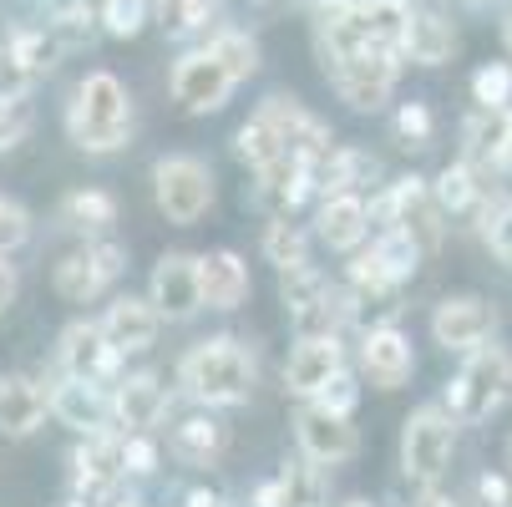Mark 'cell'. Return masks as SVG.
I'll list each match as a JSON object with an SVG mask.
<instances>
[{"instance_id": "6da1fadb", "label": "cell", "mask_w": 512, "mask_h": 507, "mask_svg": "<svg viewBox=\"0 0 512 507\" xmlns=\"http://www.w3.org/2000/svg\"><path fill=\"white\" fill-rule=\"evenodd\" d=\"M66 137L82 153H122L132 142V92L112 71H87L66 107Z\"/></svg>"}, {"instance_id": "7a4b0ae2", "label": "cell", "mask_w": 512, "mask_h": 507, "mask_svg": "<svg viewBox=\"0 0 512 507\" xmlns=\"http://www.w3.org/2000/svg\"><path fill=\"white\" fill-rule=\"evenodd\" d=\"M178 381H183V391H188L198 406H244L249 391H254V355H249V345L234 340V335L198 340V345L183 355Z\"/></svg>"}, {"instance_id": "3957f363", "label": "cell", "mask_w": 512, "mask_h": 507, "mask_svg": "<svg viewBox=\"0 0 512 507\" xmlns=\"http://www.w3.org/2000/svg\"><path fill=\"white\" fill-rule=\"evenodd\" d=\"M507 401H512V350H502L492 340L467 350L462 371L447 381V411L462 426H472V421L497 416Z\"/></svg>"}, {"instance_id": "277c9868", "label": "cell", "mask_w": 512, "mask_h": 507, "mask_svg": "<svg viewBox=\"0 0 512 507\" xmlns=\"http://www.w3.org/2000/svg\"><path fill=\"white\" fill-rule=\"evenodd\" d=\"M371 229L376 234L381 229H406L431 259L447 239V213H442V203H436L426 178H396L391 188H381L371 198Z\"/></svg>"}, {"instance_id": "5b68a950", "label": "cell", "mask_w": 512, "mask_h": 507, "mask_svg": "<svg viewBox=\"0 0 512 507\" xmlns=\"http://www.w3.org/2000/svg\"><path fill=\"white\" fill-rule=\"evenodd\" d=\"M457 416L447 406H421L406 416L401 426V472L406 482L416 487H436L452 467V452H457Z\"/></svg>"}, {"instance_id": "8992f818", "label": "cell", "mask_w": 512, "mask_h": 507, "mask_svg": "<svg viewBox=\"0 0 512 507\" xmlns=\"http://www.w3.org/2000/svg\"><path fill=\"white\" fill-rule=\"evenodd\" d=\"M401 61H406L401 51L360 46V51H350V56H340V61H325V77H330V87L340 92L345 107H355V112H381V107L391 102L396 82H401Z\"/></svg>"}, {"instance_id": "52a82bcc", "label": "cell", "mask_w": 512, "mask_h": 507, "mask_svg": "<svg viewBox=\"0 0 512 507\" xmlns=\"http://www.w3.org/2000/svg\"><path fill=\"white\" fill-rule=\"evenodd\" d=\"M122 269H127V249H122L117 239L97 234V239H87L82 249H71V254L56 259L51 289H56L66 305H92L97 295H107V289L122 279Z\"/></svg>"}, {"instance_id": "ba28073f", "label": "cell", "mask_w": 512, "mask_h": 507, "mask_svg": "<svg viewBox=\"0 0 512 507\" xmlns=\"http://www.w3.org/2000/svg\"><path fill=\"white\" fill-rule=\"evenodd\" d=\"M153 198H158V213L168 224L188 229L198 224L203 213L213 208V173L203 158L193 153H168L153 163Z\"/></svg>"}, {"instance_id": "9c48e42d", "label": "cell", "mask_w": 512, "mask_h": 507, "mask_svg": "<svg viewBox=\"0 0 512 507\" xmlns=\"http://www.w3.org/2000/svg\"><path fill=\"white\" fill-rule=\"evenodd\" d=\"M56 360L66 376H82V381H97V386H117L122 376V350L107 340L102 320H71L61 330V345H56Z\"/></svg>"}, {"instance_id": "30bf717a", "label": "cell", "mask_w": 512, "mask_h": 507, "mask_svg": "<svg viewBox=\"0 0 512 507\" xmlns=\"http://www.w3.org/2000/svg\"><path fill=\"white\" fill-rule=\"evenodd\" d=\"M295 442H300V457L320 462V467H340L360 452V431L345 411H330L320 401H305L295 411Z\"/></svg>"}, {"instance_id": "8fae6325", "label": "cell", "mask_w": 512, "mask_h": 507, "mask_svg": "<svg viewBox=\"0 0 512 507\" xmlns=\"http://www.w3.org/2000/svg\"><path fill=\"white\" fill-rule=\"evenodd\" d=\"M234 87H239L234 71L218 61L208 46L178 56V61H173V77H168V92H173V102H178L183 112H218V107L229 102Z\"/></svg>"}, {"instance_id": "7c38bea8", "label": "cell", "mask_w": 512, "mask_h": 507, "mask_svg": "<svg viewBox=\"0 0 512 507\" xmlns=\"http://www.w3.org/2000/svg\"><path fill=\"white\" fill-rule=\"evenodd\" d=\"M497 330V310L482 300V295H452L431 310V340L452 350V355H467L477 345H487Z\"/></svg>"}, {"instance_id": "4fadbf2b", "label": "cell", "mask_w": 512, "mask_h": 507, "mask_svg": "<svg viewBox=\"0 0 512 507\" xmlns=\"http://www.w3.org/2000/svg\"><path fill=\"white\" fill-rule=\"evenodd\" d=\"M148 300L158 305L163 320H188L203 310V279H198V254H163L153 264V279H148Z\"/></svg>"}, {"instance_id": "5bb4252c", "label": "cell", "mask_w": 512, "mask_h": 507, "mask_svg": "<svg viewBox=\"0 0 512 507\" xmlns=\"http://www.w3.org/2000/svg\"><path fill=\"white\" fill-rule=\"evenodd\" d=\"M360 371L376 391H401L416 371V350L396 325H371L360 335Z\"/></svg>"}, {"instance_id": "9a60e30c", "label": "cell", "mask_w": 512, "mask_h": 507, "mask_svg": "<svg viewBox=\"0 0 512 507\" xmlns=\"http://www.w3.org/2000/svg\"><path fill=\"white\" fill-rule=\"evenodd\" d=\"M315 239L335 254H355L365 239H371V203H365L355 188L325 193L320 213H315Z\"/></svg>"}, {"instance_id": "2e32d148", "label": "cell", "mask_w": 512, "mask_h": 507, "mask_svg": "<svg viewBox=\"0 0 512 507\" xmlns=\"http://www.w3.org/2000/svg\"><path fill=\"white\" fill-rule=\"evenodd\" d=\"M345 371V350H340V335H325V340H300L284 360V391L289 396H320V386H330L335 376Z\"/></svg>"}, {"instance_id": "e0dca14e", "label": "cell", "mask_w": 512, "mask_h": 507, "mask_svg": "<svg viewBox=\"0 0 512 507\" xmlns=\"http://www.w3.org/2000/svg\"><path fill=\"white\" fill-rule=\"evenodd\" d=\"M168 406H173V396H168L158 371H137V376H122L112 386V416L122 431H153L168 416Z\"/></svg>"}, {"instance_id": "ac0fdd59", "label": "cell", "mask_w": 512, "mask_h": 507, "mask_svg": "<svg viewBox=\"0 0 512 507\" xmlns=\"http://www.w3.org/2000/svg\"><path fill=\"white\" fill-rule=\"evenodd\" d=\"M259 117L279 132V142H284V153H295V158H320L325 148H335V137H330V127L315 117V112H305L295 97H264V107H259Z\"/></svg>"}, {"instance_id": "d6986e66", "label": "cell", "mask_w": 512, "mask_h": 507, "mask_svg": "<svg viewBox=\"0 0 512 507\" xmlns=\"http://www.w3.org/2000/svg\"><path fill=\"white\" fill-rule=\"evenodd\" d=\"M51 416L71 431H102L107 416H112V391L97 386V381H82V376H61L51 386Z\"/></svg>"}, {"instance_id": "ffe728a7", "label": "cell", "mask_w": 512, "mask_h": 507, "mask_svg": "<svg viewBox=\"0 0 512 507\" xmlns=\"http://www.w3.org/2000/svg\"><path fill=\"white\" fill-rule=\"evenodd\" d=\"M330 497V477L320 462L300 457V462H284L279 477H269L254 492V507H325Z\"/></svg>"}, {"instance_id": "44dd1931", "label": "cell", "mask_w": 512, "mask_h": 507, "mask_svg": "<svg viewBox=\"0 0 512 507\" xmlns=\"http://www.w3.org/2000/svg\"><path fill=\"white\" fill-rule=\"evenodd\" d=\"M198 279H203V305L208 310H239L249 300V264L234 254V249H213V254H198Z\"/></svg>"}, {"instance_id": "7402d4cb", "label": "cell", "mask_w": 512, "mask_h": 507, "mask_svg": "<svg viewBox=\"0 0 512 507\" xmlns=\"http://www.w3.org/2000/svg\"><path fill=\"white\" fill-rule=\"evenodd\" d=\"M102 330H107V340H112L122 355H142V350H148V345L158 340L163 315H158V305H153V300L122 295V300H112V305H107Z\"/></svg>"}, {"instance_id": "603a6c76", "label": "cell", "mask_w": 512, "mask_h": 507, "mask_svg": "<svg viewBox=\"0 0 512 507\" xmlns=\"http://www.w3.org/2000/svg\"><path fill=\"white\" fill-rule=\"evenodd\" d=\"M46 411H51V391H41L26 376L0 371V431H6V437H31V431H41Z\"/></svg>"}, {"instance_id": "cb8c5ba5", "label": "cell", "mask_w": 512, "mask_h": 507, "mask_svg": "<svg viewBox=\"0 0 512 507\" xmlns=\"http://www.w3.org/2000/svg\"><path fill=\"white\" fill-rule=\"evenodd\" d=\"M224 447H229V426L218 421V416H208V411L183 416V421L173 426V437H168V452H173L183 467H213L218 457H224Z\"/></svg>"}, {"instance_id": "d4e9b609", "label": "cell", "mask_w": 512, "mask_h": 507, "mask_svg": "<svg viewBox=\"0 0 512 507\" xmlns=\"http://www.w3.org/2000/svg\"><path fill=\"white\" fill-rule=\"evenodd\" d=\"M507 137H512V107H472V117L462 122V153L467 163L497 168Z\"/></svg>"}, {"instance_id": "484cf974", "label": "cell", "mask_w": 512, "mask_h": 507, "mask_svg": "<svg viewBox=\"0 0 512 507\" xmlns=\"http://www.w3.org/2000/svg\"><path fill=\"white\" fill-rule=\"evenodd\" d=\"M401 56L416 66H447L457 56V26L442 11H411V31H406Z\"/></svg>"}, {"instance_id": "4316f807", "label": "cell", "mask_w": 512, "mask_h": 507, "mask_svg": "<svg viewBox=\"0 0 512 507\" xmlns=\"http://www.w3.org/2000/svg\"><path fill=\"white\" fill-rule=\"evenodd\" d=\"M431 193L442 203L447 219H467V213H482L487 208V188L477 183V163H447L442 173L431 178Z\"/></svg>"}, {"instance_id": "83f0119b", "label": "cell", "mask_w": 512, "mask_h": 507, "mask_svg": "<svg viewBox=\"0 0 512 507\" xmlns=\"http://www.w3.org/2000/svg\"><path fill=\"white\" fill-rule=\"evenodd\" d=\"M56 219H61L71 234L97 239V234H107V229L117 224V198L102 193V188H77V193H66V198H61Z\"/></svg>"}, {"instance_id": "f1b7e54d", "label": "cell", "mask_w": 512, "mask_h": 507, "mask_svg": "<svg viewBox=\"0 0 512 507\" xmlns=\"http://www.w3.org/2000/svg\"><path fill=\"white\" fill-rule=\"evenodd\" d=\"M71 462L77 477H127V431H87Z\"/></svg>"}, {"instance_id": "f546056e", "label": "cell", "mask_w": 512, "mask_h": 507, "mask_svg": "<svg viewBox=\"0 0 512 507\" xmlns=\"http://www.w3.org/2000/svg\"><path fill=\"white\" fill-rule=\"evenodd\" d=\"M289 325H295V340L340 335V330L350 325V295H345V284H330V295H320L315 305L295 310V315H289Z\"/></svg>"}, {"instance_id": "4dcf8cb0", "label": "cell", "mask_w": 512, "mask_h": 507, "mask_svg": "<svg viewBox=\"0 0 512 507\" xmlns=\"http://www.w3.org/2000/svg\"><path fill=\"white\" fill-rule=\"evenodd\" d=\"M360 21L371 46L386 51H406V31H411V0H360Z\"/></svg>"}, {"instance_id": "1f68e13d", "label": "cell", "mask_w": 512, "mask_h": 507, "mask_svg": "<svg viewBox=\"0 0 512 507\" xmlns=\"http://www.w3.org/2000/svg\"><path fill=\"white\" fill-rule=\"evenodd\" d=\"M264 259L274 269H289V264H305L310 259V229L295 224V213H274L269 229H264Z\"/></svg>"}, {"instance_id": "d6a6232c", "label": "cell", "mask_w": 512, "mask_h": 507, "mask_svg": "<svg viewBox=\"0 0 512 507\" xmlns=\"http://www.w3.org/2000/svg\"><path fill=\"white\" fill-rule=\"evenodd\" d=\"M153 21L183 41V36H198L218 21V0H153Z\"/></svg>"}, {"instance_id": "836d02e7", "label": "cell", "mask_w": 512, "mask_h": 507, "mask_svg": "<svg viewBox=\"0 0 512 507\" xmlns=\"http://www.w3.org/2000/svg\"><path fill=\"white\" fill-rule=\"evenodd\" d=\"M46 21H51V31L61 36V46H66V51L92 46V36L102 31V11H97V0H61V6H56Z\"/></svg>"}, {"instance_id": "e575fe53", "label": "cell", "mask_w": 512, "mask_h": 507, "mask_svg": "<svg viewBox=\"0 0 512 507\" xmlns=\"http://www.w3.org/2000/svg\"><path fill=\"white\" fill-rule=\"evenodd\" d=\"M203 46L234 71V82H249L254 71H259V41H254L249 31H239V26H213Z\"/></svg>"}, {"instance_id": "d590c367", "label": "cell", "mask_w": 512, "mask_h": 507, "mask_svg": "<svg viewBox=\"0 0 512 507\" xmlns=\"http://www.w3.org/2000/svg\"><path fill=\"white\" fill-rule=\"evenodd\" d=\"M234 153H239V163H244L249 173H264L269 163H279V158H284V142H279V132L254 112V117L234 132Z\"/></svg>"}, {"instance_id": "8d00e7d4", "label": "cell", "mask_w": 512, "mask_h": 507, "mask_svg": "<svg viewBox=\"0 0 512 507\" xmlns=\"http://www.w3.org/2000/svg\"><path fill=\"white\" fill-rule=\"evenodd\" d=\"M6 41L21 51V61L36 71V77L56 71V66H61V56H66V46H61V36L51 31V21H41V26H21V31H11Z\"/></svg>"}, {"instance_id": "74e56055", "label": "cell", "mask_w": 512, "mask_h": 507, "mask_svg": "<svg viewBox=\"0 0 512 507\" xmlns=\"http://www.w3.org/2000/svg\"><path fill=\"white\" fill-rule=\"evenodd\" d=\"M320 295H330V279H325V269H315L310 259L279 269V305H284L289 315L305 310V305H315Z\"/></svg>"}, {"instance_id": "f35d334b", "label": "cell", "mask_w": 512, "mask_h": 507, "mask_svg": "<svg viewBox=\"0 0 512 507\" xmlns=\"http://www.w3.org/2000/svg\"><path fill=\"white\" fill-rule=\"evenodd\" d=\"M102 31L117 41H132L142 26L153 21V0H102Z\"/></svg>"}, {"instance_id": "ab89813d", "label": "cell", "mask_w": 512, "mask_h": 507, "mask_svg": "<svg viewBox=\"0 0 512 507\" xmlns=\"http://www.w3.org/2000/svg\"><path fill=\"white\" fill-rule=\"evenodd\" d=\"M472 102L477 107H512V61H487L472 71Z\"/></svg>"}, {"instance_id": "60d3db41", "label": "cell", "mask_w": 512, "mask_h": 507, "mask_svg": "<svg viewBox=\"0 0 512 507\" xmlns=\"http://www.w3.org/2000/svg\"><path fill=\"white\" fill-rule=\"evenodd\" d=\"M36 82H41V77L21 61V51H16L11 41H0V107H16Z\"/></svg>"}, {"instance_id": "b9f144b4", "label": "cell", "mask_w": 512, "mask_h": 507, "mask_svg": "<svg viewBox=\"0 0 512 507\" xmlns=\"http://www.w3.org/2000/svg\"><path fill=\"white\" fill-rule=\"evenodd\" d=\"M396 137L406 142V148H431V137H436V117L426 102H406L396 112Z\"/></svg>"}, {"instance_id": "7bdbcfd3", "label": "cell", "mask_w": 512, "mask_h": 507, "mask_svg": "<svg viewBox=\"0 0 512 507\" xmlns=\"http://www.w3.org/2000/svg\"><path fill=\"white\" fill-rule=\"evenodd\" d=\"M482 239H487V249H492L502 264H512V203L482 208Z\"/></svg>"}, {"instance_id": "ee69618b", "label": "cell", "mask_w": 512, "mask_h": 507, "mask_svg": "<svg viewBox=\"0 0 512 507\" xmlns=\"http://www.w3.org/2000/svg\"><path fill=\"white\" fill-rule=\"evenodd\" d=\"M21 244H31V213L11 198H0V254H16Z\"/></svg>"}, {"instance_id": "f6af8a7d", "label": "cell", "mask_w": 512, "mask_h": 507, "mask_svg": "<svg viewBox=\"0 0 512 507\" xmlns=\"http://www.w3.org/2000/svg\"><path fill=\"white\" fill-rule=\"evenodd\" d=\"M148 472H158L153 431H127V477H148Z\"/></svg>"}, {"instance_id": "bcb514c9", "label": "cell", "mask_w": 512, "mask_h": 507, "mask_svg": "<svg viewBox=\"0 0 512 507\" xmlns=\"http://www.w3.org/2000/svg\"><path fill=\"white\" fill-rule=\"evenodd\" d=\"M310 401H320V406H330V411H345V416H355V401H360V386H355V376L350 371H340L330 386H320V396H310Z\"/></svg>"}, {"instance_id": "7dc6e473", "label": "cell", "mask_w": 512, "mask_h": 507, "mask_svg": "<svg viewBox=\"0 0 512 507\" xmlns=\"http://www.w3.org/2000/svg\"><path fill=\"white\" fill-rule=\"evenodd\" d=\"M26 132H31V112L21 102L16 107H0V153H11Z\"/></svg>"}, {"instance_id": "c3c4849f", "label": "cell", "mask_w": 512, "mask_h": 507, "mask_svg": "<svg viewBox=\"0 0 512 507\" xmlns=\"http://www.w3.org/2000/svg\"><path fill=\"white\" fill-rule=\"evenodd\" d=\"M477 497H482V507H512V487H507V477H497V472L477 477Z\"/></svg>"}, {"instance_id": "681fc988", "label": "cell", "mask_w": 512, "mask_h": 507, "mask_svg": "<svg viewBox=\"0 0 512 507\" xmlns=\"http://www.w3.org/2000/svg\"><path fill=\"white\" fill-rule=\"evenodd\" d=\"M16 295H21V274H16V264H6V254H0V315L16 305Z\"/></svg>"}, {"instance_id": "f907efd6", "label": "cell", "mask_w": 512, "mask_h": 507, "mask_svg": "<svg viewBox=\"0 0 512 507\" xmlns=\"http://www.w3.org/2000/svg\"><path fill=\"white\" fill-rule=\"evenodd\" d=\"M188 507H234L224 492H213V487H193L188 492Z\"/></svg>"}, {"instance_id": "816d5d0a", "label": "cell", "mask_w": 512, "mask_h": 507, "mask_svg": "<svg viewBox=\"0 0 512 507\" xmlns=\"http://www.w3.org/2000/svg\"><path fill=\"white\" fill-rule=\"evenodd\" d=\"M411 507H457V502H452V497H442L436 487H421V497H416Z\"/></svg>"}, {"instance_id": "f5cc1de1", "label": "cell", "mask_w": 512, "mask_h": 507, "mask_svg": "<svg viewBox=\"0 0 512 507\" xmlns=\"http://www.w3.org/2000/svg\"><path fill=\"white\" fill-rule=\"evenodd\" d=\"M497 173L512 178V137H507V148H502V158H497Z\"/></svg>"}, {"instance_id": "db71d44e", "label": "cell", "mask_w": 512, "mask_h": 507, "mask_svg": "<svg viewBox=\"0 0 512 507\" xmlns=\"http://www.w3.org/2000/svg\"><path fill=\"white\" fill-rule=\"evenodd\" d=\"M502 46H507V56H512V11H507V21H502Z\"/></svg>"}, {"instance_id": "11a10c76", "label": "cell", "mask_w": 512, "mask_h": 507, "mask_svg": "<svg viewBox=\"0 0 512 507\" xmlns=\"http://www.w3.org/2000/svg\"><path fill=\"white\" fill-rule=\"evenodd\" d=\"M345 507H371V502H360V497H355V502H345Z\"/></svg>"}, {"instance_id": "9f6ffc18", "label": "cell", "mask_w": 512, "mask_h": 507, "mask_svg": "<svg viewBox=\"0 0 512 507\" xmlns=\"http://www.w3.org/2000/svg\"><path fill=\"white\" fill-rule=\"evenodd\" d=\"M462 6H487V0H462Z\"/></svg>"}, {"instance_id": "6f0895ef", "label": "cell", "mask_w": 512, "mask_h": 507, "mask_svg": "<svg viewBox=\"0 0 512 507\" xmlns=\"http://www.w3.org/2000/svg\"><path fill=\"white\" fill-rule=\"evenodd\" d=\"M507 467H512V442H507Z\"/></svg>"}, {"instance_id": "680465c9", "label": "cell", "mask_w": 512, "mask_h": 507, "mask_svg": "<svg viewBox=\"0 0 512 507\" xmlns=\"http://www.w3.org/2000/svg\"><path fill=\"white\" fill-rule=\"evenodd\" d=\"M127 507H137V502H127Z\"/></svg>"}, {"instance_id": "91938a15", "label": "cell", "mask_w": 512, "mask_h": 507, "mask_svg": "<svg viewBox=\"0 0 512 507\" xmlns=\"http://www.w3.org/2000/svg\"><path fill=\"white\" fill-rule=\"evenodd\" d=\"M97 6H102V0H97Z\"/></svg>"}]
</instances>
